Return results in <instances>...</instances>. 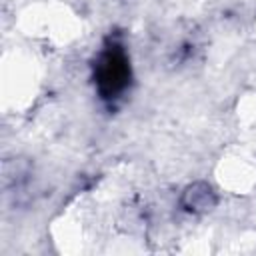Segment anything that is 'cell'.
I'll use <instances>...</instances> for the list:
<instances>
[{"instance_id": "obj_2", "label": "cell", "mask_w": 256, "mask_h": 256, "mask_svg": "<svg viewBox=\"0 0 256 256\" xmlns=\"http://www.w3.org/2000/svg\"><path fill=\"white\" fill-rule=\"evenodd\" d=\"M180 204L184 210L188 212H206L210 208H214L216 204V194L212 190L210 184L206 182H196L192 186H188L180 198Z\"/></svg>"}, {"instance_id": "obj_1", "label": "cell", "mask_w": 256, "mask_h": 256, "mask_svg": "<svg viewBox=\"0 0 256 256\" xmlns=\"http://www.w3.org/2000/svg\"><path fill=\"white\" fill-rule=\"evenodd\" d=\"M132 84V68L126 46L118 38H108L94 60V86L98 96L114 104Z\"/></svg>"}]
</instances>
